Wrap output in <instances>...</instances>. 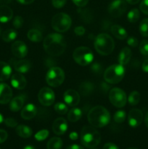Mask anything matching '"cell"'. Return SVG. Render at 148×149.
Segmentation results:
<instances>
[{
    "label": "cell",
    "mask_w": 148,
    "mask_h": 149,
    "mask_svg": "<svg viewBox=\"0 0 148 149\" xmlns=\"http://www.w3.org/2000/svg\"><path fill=\"white\" fill-rule=\"evenodd\" d=\"M44 49L51 56H59L65 52L66 43L59 33H52L46 36L43 42Z\"/></svg>",
    "instance_id": "cell-1"
},
{
    "label": "cell",
    "mask_w": 148,
    "mask_h": 149,
    "mask_svg": "<svg viewBox=\"0 0 148 149\" xmlns=\"http://www.w3.org/2000/svg\"><path fill=\"white\" fill-rule=\"evenodd\" d=\"M87 118L91 126L102 128L109 124L110 121V112L104 107L97 106L90 109Z\"/></svg>",
    "instance_id": "cell-2"
},
{
    "label": "cell",
    "mask_w": 148,
    "mask_h": 149,
    "mask_svg": "<svg viewBox=\"0 0 148 149\" xmlns=\"http://www.w3.org/2000/svg\"><path fill=\"white\" fill-rule=\"evenodd\" d=\"M81 142L83 146L88 148H94L100 144L101 135L94 127L85 126L81 130Z\"/></svg>",
    "instance_id": "cell-3"
},
{
    "label": "cell",
    "mask_w": 148,
    "mask_h": 149,
    "mask_svg": "<svg viewBox=\"0 0 148 149\" xmlns=\"http://www.w3.org/2000/svg\"><path fill=\"white\" fill-rule=\"evenodd\" d=\"M94 47L100 55H109L115 48L114 40L107 33H100L94 41Z\"/></svg>",
    "instance_id": "cell-4"
},
{
    "label": "cell",
    "mask_w": 148,
    "mask_h": 149,
    "mask_svg": "<svg viewBox=\"0 0 148 149\" xmlns=\"http://www.w3.org/2000/svg\"><path fill=\"white\" fill-rule=\"evenodd\" d=\"M125 68L120 64H115L108 67L104 73V79L109 84H118L123 79Z\"/></svg>",
    "instance_id": "cell-5"
},
{
    "label": "cell",
    "mask_w": 148,
    "mask_h": 149,
    "mask_svg": "<svg viewBox=\"0 0 148 149\" xmlns=\"http://www.w3.org/2000/svg\"><path fill=\"white\" fill-rule=\"evenodd\" d=\"M73 58L77 64L81 66H86L92 63L94 55L89 47H79L73 51Z\"/></svg>",
    "instance_id": "cell-6"
},
{
    "label": "cell",
    "mask_w": 148,
    "mask_h": 149,
    "mask_svg": "<svg viewBox=\"0 0 148 149\" xmlns=\"http://www.w3.org/2000/svg\"><path fill=\"white\" fill-rule=\"evenodd\" d=\"M72 20L68 15L59 13L55 15L52 19V26L55 31L59 33L65 32L70 29Z\"/></svg>",
    "instance_id": "cell-7"
},
{
    "label": "cell",
    "mask_w": 148,
    "mask_h": 149,
    "mask_svg": "<svg viewBox=\"0 0 148 149\" xmlns=\"http://www.w3.org/2000/svg\"><path fill=\"white\" fill-rule=\"evenodd\" d=\"M65 80V73L59 67H52L46 75V83L52 87H59Z\"/></svg>",
    "instance_id": "cell-8"
},
{
    "label": "cell",
    "mask_w": 148,
    "mask_h": 149,
    "mask_svg": "<svg viewBox=\"0 0 148 149\" xmlns=\"http://www.w3.org/2000/svg\"><path fill=\"white\" fill-rule=\"evenodd\" d=\"M110 103L117 108H123L127 102V96L123 90L118 87L113 88L109 93Z\"/></svg>",
    "instance_id": "cell-9"
},
{
    "label": "cell",
    "mask_w": 148,
    "mask_h": 149,
    "mask_svg": "<svg viewBox=\"0 0 148 149\" xmlns=\"http://www.w3.org/2000/svg\"><path fill=\"white\" fill-rule=\"evenodd\" d=\"M38 99L39 103L44 106H49L55 102V95L53 90L49 87H43L40 90L38 94Z\"/></svg>",
    "instance_id": "cell-10"
},
{
    "label": "cell",
    "mask_w": 148,
    "mask_h": 149,
    "mask_svg": "<svg viewBox=\"0 0 148 149\" xmlns=\"http://www.w3.org/2000/svg\"><path fill=\"white\" fill-rule=\"evenodd\" d=\"M127 5L124 0H114L108 6V13L113 17H118L126 12Z\"/></svg>",
    "instance_id": "cell-11"
},
{
    "label": "cell",
    "mask_w": 148,
    "mask_h": 149,
    "mask_svg": "<svg viewBox=\"0 0 148 149\" xmlns=\"http://www.w3.org/2000/svg\"><path fill=\"white\" fill-rule=\"evenodd\" d=\"M143 121V113L138 109H133L129 111L128 115L129 125L131 127H137Z\"/></svg>",
    "instance_id": "cell-12"
},
{
    "label": "cell",
    "mask_w": 148,
    "mask_h": 149,
    "mask_svg": "<svg viewBox=\"0 0 148 149\" xmlns=\"http://www.w3.org/2000/svg\"><path fill=\"white\" fill-rule=\"evenodd\" d=\"M11 50L13 55L17 58H23L27 55L28 47L22 41H16L12 45Z\"/></svg>",
    "instance_id": "cell-13"
},
{
    "label": "cell",
    "mask_w": 148,
    "mask_h": 149,
    "mask_svg": "<svg viewBox=\"0 0 148 149\" xmlns=\"http://www.w3.org/2000/svg\"><path fill=\"white\" fill-rule=\"evenodd\" d=\"M63 98L65 103L70 106H76L80 102V95L74 90H68L64 93Z\"/></svg>",
    "instance_id": "cell-14"
},
{
    "label": "cell",
    "mask_w": 148,
    "mask_h": 149,
    "mask_svg": "<svg viewBox=\"0 0 148 149\" xmlns=\"http://www.w3.org/2000/svg\"><path fill=\"white\" fill-rule=\"evenodd\" d=\"M12 97V91L8 84L1 83L0 84V103L7 104L10 103Z\"/></svg>",
    "instance_id": "cell-15"
},
{
    "label": "cell",
    "mask_w": 148,
    "mask_h": 149,
    "mask_svg": "<svg viewBox=\"0 0 148 149\" xmlns=\"http://www.w3.org/2000/svg\"><path fill=\"white\" fill-rule=\"evenodd\" d=\"M68 127V122L64 118H57L54 121L52 125V130L56 135H62L66 132Z\"/></svg>",
    "instance_id": "cell-16"
},
{
    "label": "cell",
    "mask_w": 148,
    "mask_h": 149,
    "mask_svg": "<svg viewBox=\"0 0 148 149\" xmlns=\"http://www.w3.org/2000/svg\"><path fill=\"white\" fill-rule=\"evenodd\" d=\"M11 84L14 88L17 90H23L26 87L27 81L23 74L20 73H17L12 76Z\"/></svg>",
    "instance_id": "cell-17"
},
{
    "label": "cell",
    "mask_w": 148,
    "mask_h": 149,
    "mask_svg": "<svg viewBox=\"0 0 148 149\" xmlns=\"http://www.w3.org/2000/svg\"><path fill=\"white\" fill-rule=\"evenodd\" d=\"M36 113H37V109L36 106L32 103H29L22 109L20 115L23 119L26 120H30L36 116Z\"/></svg>",
    "instance_id": "cell-18"
},
{
    "label": "cell",
    "mask_w": 148,
    "mask_h": 149,
    "mask_svg": "<svg viewBox=\"0 0 148 149\" xmlns=\"http://www.w3.org/2000/svg\"><path fill=\"white\" fill-rule=\"evenodd\" d=\"M13 67L15 70L20 74L27 73L30 71L31 68V63L28 60H19V61H14L12 63Z\"/></svg>",
    "instance_id": "cell-19"
},
{
    "label": "cell",
    "mask_w": 148,
    "mask_h": 149,
    "mask_svg": "<svg viewBox=\"0 0 148 149\" xmlns=\"http://www.w3.org/2000/svg\"><path fill=\"white\" fill-rule=\"evenodd\" d=\"M13 16V12L8 6L3 4L0 5V22L7 23L10 21Z\"/></svg>",
    "instance_id": "cell-20"
},
{
    "label": "cell",
    "mask_w": 148,
    "mask_h": 149,
    "mask_svg": "<svg viewBox=\"0 0 148 149\" xmlns=\"http://www.w3.org/2000/svg\"><path fill=\"white\" fill-rule=\"evenodd\" d=\"M25 103V97L23 95H19L12 99L10 102V109L13 112L19 111L23 109Z\"/></svg>",
    "instance_id": "cell-21"
},
{
    "label": "cell",
    "mask_w": 148,
    "mask_h": 149,
    "mask_svg": "<svg viewBox=\"0 0 148 149\" xmlns=\"http://www.w3.org/2000/svg\"><path fill=\"white\" fill-rule=\"evenodd\" d=\"M131 55H132V53L130 48L127 47L123 48V49H121V51L120 52V53H119V55H118L119 64L123 65V66L127 65V64L129 63V61H130L131 58Z\"/></svg>",
    "instance_id": "cell-22"
},
{
    "label": "cell",
    "mask_w": 148,
    "mask_h": 149,
    "mask_svg": "<svg viewBox=\"0 0 148 149\" xmlns=\"http://www.w3.org/2000/svg\"><path fill=\"white\" fill-rule=\"evenodd\" d=\"M12 68L8 63L0 61V81H6L10 77Z\"/></svg>",
    "instance_id": "cell-23"
},
{
    "label": "cell",
    "mask_w": 148,
    "mask_h": 149,
    "mask_svg": "<svg viewBox=\"0 0 148 149\" xmlns=\"http://www.w3.org/2000/svg\"><path fill=\"white\" fill-rule=\"evenodd\" d=\"M112 33L115 37L120 40H124L127 38V31L125 30V29L119 25H113L110 29Z\"/></svg>",
    "instance_id": "cell-24"
},
{
    "label": "cell",
    "mask_w": 148,
    "mask_h": 149,
    "mask_svg": "<svg viewBox=\"0 0 148 149\" xmlns=\"http://www.w3.org/2000/svg\"><path fill=\"white\" fill-rule=\"evenodd\" d=\"M15 131L16 133L23 138H30L32 134H33L32 130L28 126H26V125H18L16 127Z\"/></svg>",
    "instance_id": "cell-25"
},
{
    "label": "cell",
    "mask_w": 148,
    "mask_h": 149,
    "mask_svg": "<svg viewBox=\"0 0 148 149\" xmlns=\"http://www.w3.org/2000/svg\"><path fill=\"white\" fill-rule=\"evenodd\" d=\"M82 116V111L80 109L73 108L68 111V119L71 122H76Z\"/></svg>",
    "instance_id": "cell-26"
},
{
    "label": "cell",
    "mask_w": 148,
    "mask_h": 149,
    "mask_svg": "<svg viewBox=\"0 0 148 149\" xmlns=\"http://www.w3.org/2000/svg\"><path fill=\"white\" fill-rule=\"evenodd\" d=\"M27 36L30 41L33 42H40L43 39V35L41 32L38 29H30L27 33Z\"/></svg>",
    "instance_id": "cell-27"
},
{
    "label": "cell",
    "mask_w": 148,
    "mask_h": 149,
    "mask_svg": "<svg viewBox=\"0 0 148 149\" xmlns=\"http://www.w3.org/2000/svg\"><path fill=\"white\" fill-rule=\"evenodd\" d=\"M79 90L83 95H89L94 91V84L90 81H84L80 85Z\"/></svg>",
    "instance_id": "cell-28"
},
{
    "label": "cell",
    "mask_w": 148,
    "mask_h": 149,
    "mask_svg": "<svg viewBox=\"0 0 148 149\" xmlns=\"http://www.w3.org/2000/svg\"><path fill=\"white\" fill-rule=\"evenodd\" d=\"M17 31L14 29H7L1 33V38L6 42H12L17 38Z\"/></svg>",
    "instance_id": "cell-29"
},
{
    "label": "cell",
    "mask_w": 148,
    "mask_h": 149,
    "mask_svg": "<svg viewBox=\"0 0 148 149\" xmlns=\"http://www.w3.org/2000/svg\"><path fill=\"white\" fill-rule=\"evenodd\" d=\"M63 145L62 139L57 137L51 138L47 143V149H61Z\"/></svg>",
    "instance_id": "cell-30"
},
{
    "label": "cell",
    "mask_w": 148,
    "mask_h": 149,
    "mask_svg": "<svg viewBox=\"0 0 148 149\" xmlns=\"http://www.w3.org/2000/svg\"><path fill=\"white\" fill-rule=\"evenodd\" d=\"M140 99V93L138 91H133L129 95L128 100H129V103L130 105H131V106H136V105H137L139 103Z\"/></svg>",
    "instance_id": "cell-31"
},
{
    "label": "cell",
    "mask_w": 148,
    "mask_h": 149,
    "mask_svg": "<svg viewBox=\"0 0 148 149\" xmlns=\"http://www.w3.org/2000/svg\"><path fill=\"white\" fill-rule=\"evenodd\" d=\"M140 17V13H139V10L136 8L132 9L129 12L127 15L128 20L130 23H136L138 21Z\"/></svg>",
    "instance_id": "cell-32"
},
{
    "label": "cell",
    "mask_w": 148,
    "mask_h": 149,
    "mask_svg": "<svg viewBox=\"0 0 148 149\" xmlns=\"http://www.w3.org/2000/svg\"><path fill=\"white\" fill-rule=\"evenodd\" d=\"M139 32L144 37H148V18H145L139 24Z\"/></svg>",
    "instance_id": "cell-33"
},
{
    "label": "cell",
    "mask_w": 148,
    "mask_h": 149,
    "mask_svg": "<svg viewBox=\"0 0 148 149\" xmlns=\"http://www.w3.org/2000/svg\"><path fill=\"white\" fill-rule=\"evenodd\" d=\"M113 118H114V121L116 123H123V122L126 120V113L124 111L119 110L115 112V113L114 114V117Z\"/></svg>",
    "instance_id": "cell-34"
},
{
    "label": "cell",
    "mask_w": 148,
    "mask_h": 149,
    "mask_svg": "<svg viewBox=\"0 0 148 149\" xmlns=\"http://www.w3.org/2000/svg\"><path fill=\"white\" fill-rule=\"evenodd\" d=\"M55 110L57 113H59V114H65L68 112V106L65 103L58 102L55 105Z\"/></svg>",
    "instance_id": "cell-35"
},
{
    "label": "cell",
    "mask_w": 148,
    "mask_h": 149,
    "mask_svg": "<svg viewBox=\"0 0 148 149\" xmlns=\"http://www.w3.org/2000/svg\"><path fill=\"white\" fill-rule=\"evenodd\" d=\"M49 136V131L47 130H41L35 134V138L38 141H44Z\"/></svg>",
    "instance_id": "cell-36"
},
{
    "label": "cell",
    "mask_w": 148,
    "mask_h": 149,
    "mask_svg": "<svg viewBox=\"0 0 148 149\" xmlns=\"http://www.w3.org/2000/svg\"><path fill=\"white\" fill-rule=\"evenodd\" d=\"M139 50L140 52L145 56H148V41L142 40L139 45Z\"/></svg>",
    "instance_id": "cell-37"
},
{
    "label": "cell",
    "mask_w": 148,
    "mask_h": 149,
    "mask_svg": "<svg viewBox=\"0 0 148 149\" xmlns=\"http://www.w3.org/2000/svg\"><path fill=\"white\" fill-rule=\"evenodd\" d=\"M12 24H13V26H14L15 29H20L23 25V18L21 17V16H19V15L16 16V17L14 18V20H13Z\"/></svg>",
    "instance_id": "cell-38"
},
{
    "label": "cell",
    "mask_w": 148,
    "mask_h": 149,
    "mask_svg": "<svg viewBox=\"0 0 148 149\" xmlns=\"http://www.w3.org/2000/svg\"><path fill=\"white\" fill-rule=\"evenodd\" d=\"M4 122L8 127H15L17 126V122L13 118H7L4 119Z\"/></svg>",
    "instance_id": "cell-39"
},
{
    "label": "cell",
    "mask_w": 148,
    "mask_h": 149,
    "mask_svg": "<svg viewBox=\"0 0 148 149\" xmlns=\"http://www.w3.org/2000/svg\"><path fill=\"white\" fill-rule=\"evenodd\" d=\"M139 8L144 14L148 15V0H142L139 5Z\"/></svg>",
    "instance_id": "cell-40"
},
{
    "label": "cell",
    "mask_w": 148,
    "mask_h": 149,
    "mask_svg": "<svg viewBox=\"0 0 148 149\" xmlns=\"http://www.w3.org/2000/svg\"><path fill=\"white\" fill-rule=\"evenodd\" d=\"M66 1L67 0H52V3L55 8L59 9L65 6Z\"/></svg>",
    "instance_id": "cell-41"
},
{
    "label": "cell",
    "mask_w": 148,
    "mask_h": 149,
    "mask_svg": "<svg viewBox=\"0 0 148 149\" xmlns=\"http://www.w3.org/2000/svg\"><path fill=\"white\" fill-rule=\"evenodd\" d=\"M127 44L130 47H136L138 45L139 42H138V39H136V37H133V36H131L127 40Z\"/></svg>",
    "instance_id": "cell-42"
},
{
    "label": "cell",
    "mask_w": 148,
    "mask_h": 149,
    "mask_svg": "<svg viewBox=\"0 0 148 149\" xmlns=\"http://www.w3.org/2000/svg\"><path fill=\"white\" fill-rule=\"evenodd\" d=\"M85 29L83 26H76L74 29V33L77 35V36H83L85 33Z\"/></svg>",
    "instance_id": "cell-43"
},
{
    "label": "cell",
    "mask_w": 148,
    "mask_h": 149,
    "mask_svg": "<svg viewBox=\"0 0 148 149\" xmlns=\"http://www.w3.org/2000/svg\"><path fill=\"white\" fill-rule=\"evenodd\" d=\"M91 69L92 70L93 72L97 73V74H100L102 71L101 65L98 63H93L91 66Z\"/></svg>",
    "instance_id": "cell-44"
},
{
    "label": "cell",
    "mask_w": 148,
    "mask_h": 149,
    "mask_svg": "<svg viewBox=\"0 0 148 149\" xmlns=\"http://www.w3.org/2000/svg\"><path fill=\"white\" fill-rule=\"evenodd\" d=\"M73 2L79 7H84L88 4L89 0H72Z\"/></svg>",
    "instance_id": "cell-45"
},
{
    "label": "cell",
    "mask_w": 148,
    "mask_h": 149,
    "mask_svg": "<svg viewBox=\"0 0 148 149\" xmlns=\"http://www.w3.org/2000/svg\"><path fill=\"white\" fill-rule=\"evenodd\" d=\"M7 137H8V134L4 130L0 129V143H2L4 141H6V140L7 139Z\"/></svg>",
    "instance_id": "cell-46"
},
{
    "label": "cell",
    "mask_w": 148,
    "mask_h": 149,
    "mask_svg": "<svg viewBox=\"0 0 148 149\" xmlns=\"http://www.w3.org/2000/svg\"><path fill=\"white\" fill-rule=\"evenodd\" d=\"M102 149H119V148L115 144L112 143H107L104 144V146H103Z\"/></svg>",
    "instance_id": "cell-47"
},
{
    "label": "cell",
    "mask_w": 148,
    "mask_h": 149,
    "mask_svg": "<svg viewBox=\"0 0 148 149\" xmlns=\"http://www.w3.org/2000/svg\"><path fill=\"white\" fill-rule=\"evenodd\" d=\"M142 70H143V71L148 73V59L145 60V61H144L142 65Z\"/></svg>",
    "instance_id": "cell-48"
},
{
    "label": "cell",
    "mask_w": 148,
    "mask_h": 149,
    "mask_svg": "<svg viewBox=\"0 0 148 149\" xmlns=\"http://www.w3.org/2000/svg\"><path fill=\"white\" fill-rule=\"evenodd\" d=\"M17 1L22 4H30L33 3L35 0H17Z\"/></svg>",
    "instance_id": "cell-49"
},
{
    "label": "cell",
    "mask_w": 148,
    "mask_h": 149,
    "mask_svg": "<svg viewBox=\"0 0 148 149\" xmlns=\"http://www.w3.org/2000/svg\"><path fill=\"white\" fill-rule=\"evenodd\" d=\"M66 149H84V147H82L81 146L77 145V144H73V145L68 146Z\"/></svg>",
    "instance_id": "cell-50"
},
{
    "label": "cell",
    "mask_w": 148,
    "mask_h": 149,
    "mask_svg": "<svg viewBox=\"0 0 148 149\" xmlns=\"http://www.w3.org/2000/svg\"><path fill=\"white\" fill-rule=\"evenodd\" d=\"M78 137V134H77L75 132H72L71 134H70V138H71V140H77Z\"/></svg>",
    "instance_id": "cell-51"
},
{
    "label": "cell",
    "mask_w": 148,
    "mask_h": 149,
    "mask_svg": "<svg viewBox=\"0 0 148 149\" xmlns=\"http://www.w3.org/2000/svg\"><path fill=\"white\" fill-rule=\"evenodd\" d=\"M129 4H136L140 1V0H126Z\"/></svg>",
    "instance_id": "cell-52"
},
{
    "label": "cell",
    "mask_w": 148,
    "mask_h": 149,
    "mask_svg": "<svg viewBox=\"0 0 148 149\" xmlns=\"http://www.w3.org/2000/svg\"><path fill=\"white\" fill-rule=\"evenodd\" d=\"M12 1V0H0V4L3 5V4H9Z\"/></svg>",
    "instance_id": "cell-53"
},
{
    "label": "cell",
    "mask_w": 148,
    "mask_h": 149,
    "mask_svg": "<svg viewBox=\"0 0 148 149\" xmlns=\"http://www.w3.org/2000/svg\"><path fill=\"white\" fill-rule=\"evenodd\" d=\"M145 125H146V126L147 127V128H148V112L146 113V115H145Z\"/></svg>",
    "instance_id": "cell-54"
},
{
    "label": "cell",
    "mask_w": 148,
    "mask_h": 149,
    "mask_svg": "<svg viewBox=\"0 0 148 149\" xmlns=\"http://www.w3.org/2000/svg\"><path fill=\"white\" fill-rule=\"evenodd\" d=\"M23 149H36V148H35L33 146H27L25 147Z\"/></svg>",
    "instance_id": "cell-55"
},
{
    "label": "cell",
    "mask_w": 148,
    "mask_h": 149,
    "mask_svg": "<svg viewBox=\"0 0 148 149\" xmlns=\"http://www.w3.org/2000/svg\"><path fill=\"white\" fill-rule=\"evenodd\" d=\"M3 122H4V118H3L2 115H1V113H0V124L2 123Z\"/></svg>",
    "instance_id": "cell-56"
},
{
    "label": "cell",
    "mask_w": 148,
    "mask_h": 149,
    "mask_svg": "<svg viewBox=\"0 0 148 149\" xmlns=\"http://www.w3.org/2000/svg\"><path fill=\"white\" fill-rule=\"evenodd\" d=\"M126 149H138L136 148H126Z\"/></svg>",
    "instance_id": "cell-57"
},
{
    "label": "cell",
    "mask_w": 148,
    "mask_h": 149,
    "mask_svg": "<svg viewBox=\"0 0 148 149\" xmlns=\"http://www.w3.org/2000/svg\"><path fill=\"white\" fill-rule=\"evenodd\" d=\"M1 29H0V36H1Z\"/></svg>",
    "instance_id": "cell-58"
},
{
    "label": "cell",
    "mask_w": 148,
    "mask_h": 149,
    "mask_svg": "<svg viewBox=\"0 0 148 149\" xmlns=\"http://www.w3.org/2000/svg\"><path fill=\"white\" fill-rule=\"evenodd\" d=\"M91 149H97V148H91Z\"/></svg>",
    "instance_id": "cell-59"
}]
</instances>
